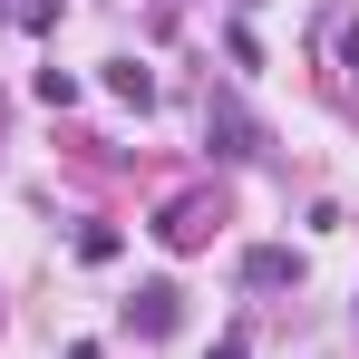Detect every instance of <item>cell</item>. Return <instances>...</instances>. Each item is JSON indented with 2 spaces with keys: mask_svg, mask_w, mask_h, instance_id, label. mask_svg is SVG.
<instances>
[{
  "mask_svg": "<svg viewBox=\"0 0 359 359\" xmlns=\"http://www.w3.org/2000/svg\"><path fill=\"white\" fill-rule=\"evenodd\" d=\"M156 233L175 243V252H184V243H204V204H194V194H184V204H165V224H156Z\"/></svg>",
  "mask_w": 359,
  "mask_h": 359,
  "instance_id": "2",
  "label": "cell"
},
{
  "mask_svg": "<svg viewBox=\"0 0 359 359\" xmlns=\"http://www.w3.org/2000/svg\"><path fill=\"white\" fill-rule=\"evenodd\" d=\"M126 320H136L146 340H165V330H175V292H165V282H146V292L126 301Z\"/></svg>",
  "mask_w": 359,
  "mask_h": 359,
  "instance_id": "1",
  "label": "cell"
},
{
  "mask_svg": "<svg viewBox=\"0 0 359 359\" xmlns=\"http://www.w3.org/2000/svg\"><path fill=\"white\" fill-rule=\"evenodd\" d=\"M107 88H117V97H136V107L156 97V78H146V68H136V59H117V68H107Z\"/></svg>",
  "mask_w": 359,
  "mask_h": 359,
  "instance_id": "4",
  "label": "cell"
},
{
  "mask_svg": "<svg viewBox=\"0 0 359 359\" xmlns=\"http://www.w3.org/2000/svg\"><path fill=\"white\" fill-rule=\"evenodd\" d=\"M243 282H262V292H272V282H301V262H292V252H252V262H243Z\"/></svg>",
  "mask_w": 359,
  "mask_h": 359,
  "instance_id": "3",
  "label": "cell"
}]
</instances>
